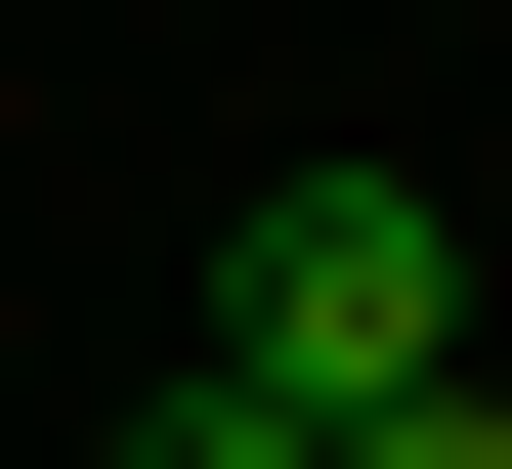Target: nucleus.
<instances>
[{"label":"nucleus","instance_id":"nucleus-1","mask_svg":"<svg viewBox=\"0 0 512 469\" xmlns=\"http://www.w3.org/2000/svg\"><path fill=\"white\" fill-rule=\"evenodd\" d=\"M214 384H299V427H427V384H470V256H427V171H256V214H214Z\"/></svg>","mask_w":512,"mask_h":469},{"label":"nucleus","instance_id":"nucleus-2","mask_svg":"<svg viewBox=\"0 0 512 469\" xmlns=\"http://www.w3.org/2000/svg\"><path fill=\"white\" fill-rule=\"evenodd\" d=\"M128 469H342V427H299V384H214V342H171V384H128Z\"/></svg>","mask_w":512,"mask_h":469},{"label":"nucleus","instance_id":"nucleus-3","mask_svg":"<svg viewBox=\"0 0 512 469\" xmlns=\"http://www.w3.org/2000/svg\"><path fill=\"white\" fill-rule=\"evenodd\" d=\"M342 469H512V384H427V427H342Z\"/></svg>","mask_w":512,"mask_h":469}]
</instances>
